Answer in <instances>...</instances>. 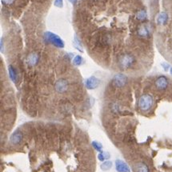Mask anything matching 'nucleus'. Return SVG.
<instances>
[{"label": "nucleus", "instance_id": "obj_1", "mask_svg": "<svg viewBox=\"0 0 172 172\" xmlns=\"http://www.w3.org/2000/svg\"><path fill=\"white\" fill-rule=\"evenodd\" d=\"M136 62L135 56L131 54H123L119 59V65L123 70L131 68Z\"/></svg>", "mask_w": 172, "mask_h": 172}, {"label": "nucleus", "instance_id": "obj_2", "mask_svg": "<svg viewBox=\"0 0 172 172\" xmlns=\"http://www.w3.org/2000/svg\"><path fill=\"white\" fill-rule=\"evenodd\" d=\"M153 104H154V99L149 94H144L142 95L138 102L139 108L144 112L150 110L153 106Z\"/></svg>", "mask_w": 172, "mask_h": 172}, {"label": "nucleus", "instance_id": "obj_3", "mask_svg": "<svg viewBox=\"0 0 172 172\" xmlns=\"http://www.w3.org/2000/svg\"><path fill=\"white\" fill-rule=\"evenodd\" d=\"M45 38H46V41H49L54 46L59 47V48H62V47L64 46L63 41L59 36L55 35V34L51 33V32H46L45 34Z\"/></svg>", "mask_w": 172, "mask_h": 172}, {"label": "nucleus", "instance_id": "obj_4", "mask_svg": "<svg viewBox=\"0 0 172 172\" xmlns=\"http://www.w3.org/2000/svg\"><path fill=\"white\" fill-rule=\"evenodd\" d=\"M68 87L69 83L66 79H58L57 81L55 82V89L58 93L62 94V93L66 92V91L68 90Z\"/></svg>", "mask_w": 172, "mask_h": 172}, {"label": "nucleus", "instance_id": "obj_5", "mask_svg": "<svg viewBox=\"0 0 172 172\" xmlns=\"http://www.w3.org/2000/svg\"><path fill=\"white\" fill-rule=\"evenodd\" d=\"M127 83V78L125 75L119 73L113 78V84L117 87H123Z\"/></svg>", "mask_w": 172, "mask_h": 172}, {"label": "nucleus", "instance_id": "obj_6", "mask_svg": "<svg viewBox=\"0 0 172 172\" xmlns=\"http://www.w3.org/2000/svg\"><path fill=\"white\" fill-rule=\"evenodd\" d=\"M154 85L159 91H164L167 88L168 85H169V81H168L167 78L165 76H159V78H157V79L154 82Z\"/></svg>", "mask_w": 172, "mask_h": 172}, {"label": "nucleus", "instance_id": "obj_7", "mask_svg": "<svg viewBox=\"0 0 172 172\" xmlns=\"http://www.w3.org/2000/svg\"><path fill=\"white\" fill-rule=\"evenodd\" d=\"M100 83V81L99 79H97L95 76H91V77L88 78L87 79L85 82V86L87 89L89 90H93V89H95L96 87L99 86Z\"/></svg>", "mask_w": 172, "mask_h": 172}, {"label": "nucleus", "instance_id": "obj_8", "mask_svg": "<svg viewBox=\"0 0 172 172\" xmlns=\"http://www.w3.org/2000/svg\"><path fill=\"white\" fill-rule=\"evenodd\" d=\"M115 169L118 172H130L129 166L121 159H117L115 161Z\"/></svg>", "mask_w": 172, "mask_h": 172}, {"label": "nucleus", "instance_id": "obj_9", "mask_svg": "<svg viewBox=\"0 0 172 172\" xmlns=\"http://www.w3.org/2000/svg\"><path fill=\"white\" fill-rule=\"evenodd\" d=\"M138 35L140 37L147 38L150 35V29L148 25H142L138 29Z\"/></svg>", "mask_w": 172, "mask_h": 172}, {"label": "nucleus", "instance_id": "obj_10", "mask_svg": "<svg viewBox=\"0 0 172 172\" xmlns=\"http://www.w3.org/2000/svg\"><path fill=\"white\" fill-rule=\"evenodd\" d=\"M10 140H11V143L13 145H19L22 140V134L20 132L19 130H17V131L12 134Z\"/></svg>", "mask_w": 172, "mask_h": 172}, {"label": "nucleus", "instance_id": "obj_11", "mask_svg": "<svg viewBox=\"0 0 172 172\" xmlns=\"http://www.w3.org/2000/svg\"><path fill=\"white\" fill-rule=\"evenodd\" d=\"M39 60V56L36 53H31L27 56V63L30 66H35Z\"/></svg>", "mask_w": 172, "mask_h": 172}, {"label": "nucleus", "instance_id": "obj_12", "mask_svg": "<svg viewBox=\"0 0 172 172\" xmlns=\"http://www.w3.org/2000/svg\"><path fill=\"white\" fill-rule=\"evenodd\" d=\"M135 172H149V167L148 166L144 163L139 162L135 165Z\"/></svg>", "mask_w": 172, "mask_h": 172}, {"label": "nucleus", "instance_id": "obj_13", "mask_svg": "<svg viewBox=\"0 0 172 172\" xmlns=\"http://www.w3.org/2000/svg\"><path fill=\"white\" fill-rule=\"evenodd\" d=\"M168 21V15L166 12H162L157 18V22L159 25H165Z\"/></svg>", "mask_w": 172, "mask_h": 172}, {"label": "nucleus", "instance_id": "obj_14", "mask_svg": "<svg viewBox=\"0 0 172 172\" xmlns=\"http://www.w3.org/2000/svg\"><path fill=\"white\" fill-rule=\"evenodd\" d=\"M147 11L145 10H140L137 12L136 14V19L139 21H141V22H143L147 19Z\"/></svg>", "mask_w": 172, "mask_h": 172}, {"label": "nucleus", "instance_id": "obj_15", "mask_svg": "<svg viewBox=\"0 0 172 172\" xmlns=\"http://www.w3.org/2000/svg\"><path fill=\"white\" fill-rule=\"evenodd\" d=\"M112 163L109 160H106V161L103 162V163H102L101 166H100V168H101V170H103V171H106V170H109L110 168L112 167Z\"/></svg>", "mask_w": 172, "mask_h": 172}, {"label": "nucleus", "instance_id": "obj_16", "mask_svg": "<svg viewBox=\"0 0 172 172\" xmlns=\"http://www.w3.org/2000/svg\"><path fill=\"white\" fill-rule=\"evenodd\" d=\"M109 158H110V154L108 153L103 152V151H101V152H99V154H98V159L101 162H105Z\"/></svg>", "mask_w": 172, "mask_h": 172}, {"label": "nucleus", "instance_id": "obj_17", "mask_svg": "<svg viewBox=\"0 0 172 172\" xmlns=\"http://www.w3.org/2000/svg\"><path fill=\"white\" fill-rule=\"evenodd\" d=\"M9 75H10V77H11V80H12L14 83H15L16 77H17V74H16L15 69L12 66H9Z\"/></svg>", "mask_w": 172, "mask_h": 172}, {"label": "nucleus", "instance_id": "obj_18", "mask_svg": "<svg viewBox=\"0 0 172 172\" xmlns=\"http://www.w3.org/2000/svg\"><path fill=\"white\" fill-rule=\"evenodd\" d=\"M92 146H93V147L95 148V150H97V151L101 152L102 150H103V145L100 143L99 142H97V141L92 142Z\"/></svg>", "mask_w": 172, "mask_h": 172}, {"label": "nucleus", "instance_id": "obj_19", "mask_svg": "<svg viewBox=\"0 0 172 172\" xmlns=\"http://www.w3.org/2000/svg\"><path fill=\"white\" fill-rule=\"evenodd\" d=\"M74 64H75V66H80L83 62V58L79 55H76L75 58H74Z\"/></svg>", "mask_w": 172, "mask_h": 172}, {"label": "nucleus", "instance_id": "obj_20", "mask_svg": "<svg viewBox=\"0 0 172 172\" xmlns=\"http://www.w3.org/2000/svg\"><path fill=\"white\" fill-rule=\"evenodd\" d=\"M55 5L57 7H62L63 5V0H55Z\"/></svg>", "mask_w": 172, "mask_h": 172}, {"label": "nucleus", "instance_id": "obj_21", "mask_svg": "<svg viewBox=\"0 0 172 172\" xmlns=\"http://www.w3.org/2000/svg\"><path fill=\"white\" fill-rule=\"evenodd\" d=\"M2 2L4 4H11L14 2V0H2Z\"/></svg>", "mask_w": 172, "mask_h": 172}, {"label": "nucleus", "instance_id": "obj_22", "mask_svg": "<svg viewBox=\"0 0 172 172\" xmlns=\"http://www.w3.org/2000/svg\"><path fill=\"white\" fill-rule=\"evenodd\" d=\"M69 1H70V2H71V3H73V4H75V2H77V0H69Z\"/></svg>", "mask_w": 172, "mask_h": 172}, {"label": "nucleus", "instance_id": "obj_23", "mask_svg": "<svg viewBox=\"0 0 172 172\" xmlns=\"http://www.w3.org/2000/svg\"><path fill=\"white\" fill-rule=\"evenodd\" d=\"M170 74H171V75H172V67H171V68H170Z\"/></svg>", "mask_w": 172, "mask_h": 172}]
</instances>
